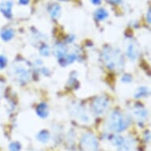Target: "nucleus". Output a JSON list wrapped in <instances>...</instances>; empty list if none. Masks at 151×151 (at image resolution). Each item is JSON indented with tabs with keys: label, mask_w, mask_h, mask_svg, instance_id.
Masks as SVG:
<instances>
[{
	"label": "nucleus",
	"mask_w": 151,
	"mask_h": 151,
	"mask_svg": "<svg viewBox=\"0 0 151 151\" xmlns=\"http://www.w3.org/2000/svg\"><path fill=\"white\" fill-rule=\"evenodd\" d=\"M12 5V3L10 1L4 2V3H2L0 4V10L6 17H10L12 15V14H11Z\"/></svg>",
	"instance_id": "20e7f679"
},
{
	"label": "nucleus",
	"mask_w": 151,
	"mask_h": 151,
	"mask_svg": "<svg viewBox=\"0 0 151 151\" xmlns=\"http://www.w3.org/2000/svg\"><path fill=\"white\" fill-rule=\"evenodd\" d=\"M37 112H38V114L40 115V116H42V117L46 116V115L47 114V107L45 106V104H43V106L42 105H40V106L38 107Z\"/></svg>",
	"instance_id": "0eeeda50"
},
{
	"label": "nucleus",
	"mask_w": 151,
	"mask_h": 151,
	"mask_svg": "<svg viewBox=\"0 0 151 151\" xmlns=\"http://www.w3.org/2000/svg\"><path fill=\"white\" fill-rule=\"evenodd\" d=\"M13 36H14V32L11 29H6L3 30V32H1V37L3 40L7 41L10 40V39H12Z\"/></svg>",
	"instance_id": "39448f33"
},
{
	"label": "nucleus",
	"mask_w": 151,
	"mask_h": 151,
	"mask_svg": "<svg viewBox=\"0 0 151 151\" xmlns=\"http://www.w3.org/2000/svg\"><path fill=\"white\" fill-rule=\"evenodd\" d=\"M19 2H20L22 4H24V5H25V4H27V3L29 2V0H19Z\"/></svg>",
	"instance_id": "ddd939ff"
},
{
	"label": "nucleus",
	"mask_w": 151,
	"mask_h": 151,
	"mask_svg": "<svg viewBox=\"0 0 151 151\" xmlns=\"http://www.w3.org/2000/svg\"><path fill=\"white\" fill-rule=\"evenodd\" d=\"M128 124L127 119L120 113L114 112L110 119V127L112 130L116 131H122L127 128Z\"/></svg>",
	"instance_id": "f257e3e1"
},
{
	"label": "nucleus",
	"mask_w": 151,
	"mask_h": 151,
	"mask_svg": "<svg viewBox=\"0 0 151 151\" xmlns=\"http://www.w3.org/2000/svg\"><path fill=\"white\" fill-rule=\"evenodd\" d=\"M92 3H94V4H96V5H98V4H100L101 3V0H91Z\"/></svg>",
	"instance_id": "f8f14e48"
},
{
	"label": "nucleus",
	"mask_w": 151,
	"mask_h": 151,
	"mask_svg": "<svg viewBox=\"0 0 151 151\" xmlns=\"http://www.w3.org/2000/svg\"><path fill=\"white\" fill-rule=\"evenodd\" d=\"M95 16L98 20H104L109 16V14L104 9H99V10H97V12L95 14Z\"/></svg>",
	"instance_id": "423d86ee"
},
{
	"label": "nucleus",
	"mask_w": 151,
	"mask_h": 151,
	"mask_svg": "<svg viewBox=\"0 0 151 151\" xmlns=\"http://www.w3.org/2000/svg\"><path fill=\"white\" fill-rule=\"evenodd\" d=\"M107 105H108L107 100L104 99L103 97H100L94 101L93 108L94 111L97 112V114H101L102 112L107 109Z\"/></svg>",
	"instance_id": "7ed1b4c3"
},
{
	"label": "nucleus",
	"mask_w": 151,
	"mask_h": 151,
	"mask_svg": "<svg viewBox=\"0 0 151 151\" xmlns=\"http://www.w3.org/2000/svg\"><path fill=\"white\" fill-rule=\"evenodd\" d=\"M82 146L85 151H96L97 149V140L91 134H86L82 139Z\"/></svg>",
	"instance_id": "f03ea898"
},
{
	"label": "nucleus",
	"mask_w": 151,
	"mask_h": 151,
	"mask_svg": "<svg viewBox=\"0 0 151 151\" xmlns=\"http://www.w3.org/2000/svg\"><path fill=\"white\" fill-rule=\"evenodd\" d=\"M6 65V59L3 55H0V69H3Z\"/></svg>",
	"instance_id": "9b49d317"
},
{
	"label": "nucleus",
	"mask_w": 151,
	"mask_h": 151,
	"mask_svg": "<svg viewBox=\"0 0 151 151\" xmlns=\"http://www.w3.org/2000/svg\"><path fill=\"white\" fill-rule=\"evenodd\" d=\"M59 14H60V7L58 6H55L52 8L51 14H52V17H56L57 16H59Z\"/></svg>",
	"instance_id": "1a4fd4ad"
},
{
	"label": "nucleus",
	"mask_w": 151,
	"mask_h": 151,
	"mask_svg": "<svg viewBox=\"0 0 151 151\" xmlns=\"http://www.w3.org/2000/svg\"><path fill=\"white\" fill-rule=\"evenodd\" d=\"M48 138H49V134H47V132H41L40 134H38V139L40 141L43 142H45L48 140Z\"/></svg>",
	"instance_id": "6e6552de"
},
{
	"label": "nucleus",
	"mask_w": 151,
	"mask_h": 151,
	"mask_svg": "<svg viewBox=\"0 0 151 151\" xmlns=\"http://www.w3.org/2000/svg\"><path fill=\"white\" fill-rule=\"evenodd\" d=\"M61 1H64V0H61Z\"/></svg>",
	"instance_id": "4468645a"
},
{
	"label": "nucleus",
	"mask_w": 151,
	"mask_h": 151,
	"mask_svg": "<svg viewBox=\"0 0 151 151\" xmlns=\"http://www.w3.org/2000/svg\"><path fill=\"white\" fill-rule=\"evenodd\" d=\"M21 146L18 143H12L10 144V151H19Z\"/></svg>",
	"instance_id": "9d476101"
}]
</instances>
